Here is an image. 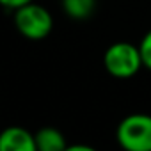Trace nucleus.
<instances>
[{"instance_id": "f257e3e1", "label": "nucleus", "mask_w": 151, "mask_h": 151, "mask_svg": "<svg viewBox=\"0 0 151 151\" xmlns=\"http://www.w3.org/2000/svg\"><path fill=\"white\" fill-rule=\"evenodd\" d=\"M13 22L16 30L30 41H41L53 30V16L45 6L36 2H29L14 9Z\"/></svg>"}, {"instance_id": "f03ea898", "label": "nucleus", "mask_w": 151, "mask_h": 151, "mask_svg": "<svg viewBox=\"0 0 151 151\" xmlns=\"http://www.w3.org/2000/svg\"><path fill=\"white\" fill-rule=\"evenodd\" d=\"M103 66L114 78H132L144 68L139 45L119 41L110 45L103 55Z\"/></svg>"}, {"instance_id": "7ed1b4c3", "label": "nucleus", "mask_w": 151, "mask_h": 151, "mask_svg": "<svg viewBox=\"0 0 151 151\" xmlns=\"http://www.w3.org/2000/svg\"><path fill=\"white\" fill-rule=\"evenodd\" d=\"M116 139L126 151H151V116H126L116 130Z\"/></svg>"}, {"instance_id": "20e7f679", "label": "nucleus", "mask_w": 151, "mask_h": 151, "mask_svg": "<svg viewBox=\"0 0 151 151\" xmlns=\"http://www.w3.org/2000/svg\"><path fill=\"white\" fill-rule=\"evenodd\" d=\"M0 151H36V139L27 128L9 126L0 132Z\"/></svg>"}, {"instance_id": "39448f33", "label": "nucleus", "mask_w": 151, "mask_h": 151, "mask_svg": "<svg viewBox=\"0 0 151 151\" xmlns=\"http://www.w3.org/2000/svg\"><path fill=\"white\" fill-rule=\"evenodd\" d=\"M37 151H64L68 147L66 137L60 130L53 126H43L34 133Z\"/></svg>"}, {"instance_id": "423d86ee", "label": "nucleus", "mask_w": 151, "mask_h": 151, "mask_svg": "<svg viewBox=\"0 0 151 151\" xmlns=\"http://www.w3.org/2000/svg\"><path fill=\"white\" fill-rule=\"evenodd\" d=\"M64 13L73 20H86L96 9V0H60Z\"/></svg>"}, {"instance_id": "0eeeda50", "label": "nucleus", "mask_w": 151, "mask_h": 151, "mask_svg": "<svg viewBox=\"0 0 151 151\" xmlns=\"http://www.w3.org/2000/svg\"><path fill=\"white\" fill-rule=\"evenodd\" d=\"M139 50H140V57H142V64L144 68L151 69V29L144 34V37L139 43Z\"/></svg>"}, {"instance_id": "6e6552de", "label": "nucleus", "mask_w": 151, "mask_h": 151, "mask_svg": "<svg viewBox=\"0 0 151 151\" xmlns=\"http://www.w3.org/2000/svg\"><path fill=\"white\" fill-rule=\"evenodd\" d=\"M29 2H34V0H0V6H4L7 9H18Z\"/></svg>"}, {"instance_id": "1a4fd4ad", "label": "nucleus", "mask_w": 151, "mask_h": 151, "mask_svg": "<svg viewBox=\"0 0 151 151\" xmlns=\"http://www.w3.org/2000/svg\"><path fill=\"white\" fill-rule=\"evenodd\" d=\"M68 151H93L91 146H82V144H77V146H68L66 147Z\"/></svg>"}]
</instances>
